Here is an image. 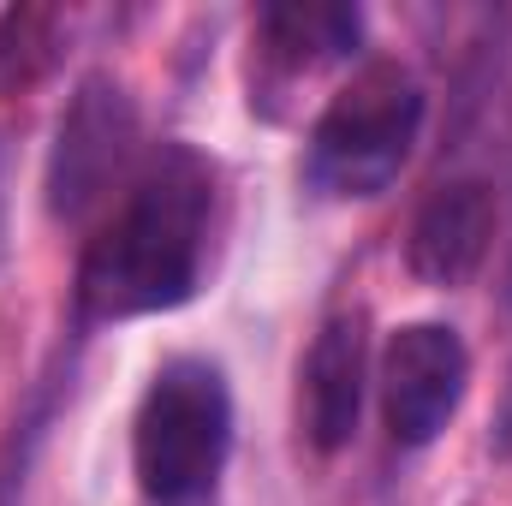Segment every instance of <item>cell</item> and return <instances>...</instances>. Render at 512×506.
I'll list each match as a JSON object with an SVG mask.
<instances>
[{
    "mask_svg": "<svg viewBox=\"0 0 512 506\" xmlns=\"http://www.w3.org/2000/svg\"><path fill=\"white\" fill-rule=\"evenodd\" d=\"M209 203V167L191 149H161L84 245L78 310L90 322H126L185 304L203 274Z\"/></svg>",
    "mask_w": 512,
    "mask_h": 506,
    "instance_id": "1",
    "label": "cell"
},
{
    "mask_svg": "<svg viewBox=\"0 0 512 506\" xmlns=\"http://www.w3.org/2000/svg\"><path fill=\"white\" fill-rule=\"evenodd\" d=\"M233 447V399L227 376L203 358H173L149 381L137 423H131V459L149 501L185 506L215 489Z\"/></svg>",
    "mask_w": 512,
    "mask_h": 506,
    "instance_id": "2",
    "label": "cell"
},
{
    "mask_svg": "<svg viewBox=\"0 0 512 506\" xmlns=\"http://www.w3.org/2000/svg\"><path fill=\"white\" fill-rule=\"evenodd\" d=\"M423 126V90L405 66L370 60L310 131V185L328 197H376L399 179Z\"/></svg>",
    "mask_w": 512,
    "mask_h": 506,
    "instance_id": "3",
    "label": "cell"
},
{
    "mask_svg": "<svg viewBox=\"0 0 512 506\" xmlns=\"http://www.w3.org/2000/svg\"><path fill=\"white\" fill-rule=\"evenodd\" d=\"M471 381V352L447 322H411L382 352V411L399 447H429Z\"/></svg>",
    "mask_w": 512,
    "mask_h": 506,
    "instance_id": "4",
    "label": "cell"
},
{
    "mask_svg": "<svg viewBox=\"0 0 512 506\" xmlns=\"http://www.w3.org/2000/svg\"><path fill=\"white\" fill-rule=\"evenodd\" d=\"M137 114L114 84H84V96L72 102V114L60 120L54 143V167H48V197L60 215H84L126 167Z\"/></svg>",
    "mask_w": 512,
    "mask_h": 506,
    "instance_id": "5",
    "label": "cell"
},
{
    "mask_svg": "<svg viewBox=\"0 0 512 506\" xmlns=\"http://www.w3.org/2000/svg\"><path fill=\"white\" fill-rule=\"evenodd\" d=\"M495 239V197L483 179H453L441 185L417 221H411V239H405V262L417 280L429 286H465Z\"/></svg>",
    "mask_w": 512,
    "mask_h": 506,
    "instance_id": "6",
    "label": "cell"
},
{
    "mask_svg": "<svg viewBox=\"0 0 512 506\" xmlns=\"http://www.w3.org/2000/svg\"><path fill=\"white\" fill-rule=\"evenodd\" d=\"M364 376H370V346H364V316H334L310 358H304V435L322 453H340L358 435L364 417Z\"/></svg>",
    "mask_w": 512,
    "mask_h": 506,
    "instance_id": "7",
    "label": "cell"
},
{
    "mask_svg": "<svg viewBox=\"0 0 512 506\" xmlns=\"http://www.w3.org/2000/svg\"><path fill=\"white\" fill-rule=\"evenodd\" d=\"M358 30H364V18L352 12V6H328V0H292V6H268L262 18H256V42H262V54L280 66V72H316V66H328V60H346L352 54V42H358Z\"/></svg>",
    "mask_w": 512,
    "mask_h": 506,
    "instance_id": "8",
    "label": "cell"
},
{
    "mask_svg": "<svg viewBox=\"0 0 512 506\" xmlns=\"http://www.w3.org/2000/svg\"><path fill=\"white\" fill-rule=\"evenodd\" d=\"M60 60V12L54 6H6L0 12V96L36 90Z\"/></svg>",
    "mask_w": 512,
    "mask_h": 506,
    "instance_id": "9",
    "label": "cell"
}]
</instances>
